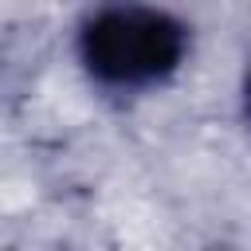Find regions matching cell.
<instances>
[{"label": "cell", "mask_w": 251, "mask_h": 251, "mask_svg": "<svg viewBox=\"0 0 251 251\" xmlns=\"http://www.w3.org/2000/svg\"><path fill=\"white\" fill-rule=\"evenodd\" d=\"M184 24L149 4H110L78 31L86 75L110 90H145L165 82L184 63Z\"/></svg>", "instance_id": "obj_1"}, {"label": "cell", "mask_w": 251, "mask_h": 251, "mask_svg": "<svg viewBox=\"0 0 251 251\" xmlns=\"http://www.w3.org/2000/svg\"><path fill=\"white\" fill-rule=\"evenodd\" d=\"M243 110H247V118H251V78H247V86H243Z\"/></svg>", "instance_id": "obj_2"}]
</instances>
